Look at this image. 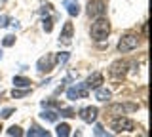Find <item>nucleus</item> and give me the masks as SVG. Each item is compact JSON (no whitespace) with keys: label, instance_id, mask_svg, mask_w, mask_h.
<instances>
[{"label":"nucleus","instance_id":"19","mask_svg":"<svg viewBox=\"0 0 152 137\" xmlns=\"http://www.w3.org/2000/svg\"><path fill=\"white\" fill-rule=\"evenodd\" d=\"M69 57H70V53H69V51H61L59 55H55V63H61V65H65L66 61H69Z\"/></svg>","mask_w":152,"mask_h":137},{"label":"nucleus","instance_id":"8","mask_svg":"<svg viewBox=\"0 0 152 137\" xmlns=\"http://www.w3.org/2000/svg\"><path fill=\"white\" fill-rule=\"evenodd\" d=\"M97 114H99L97 107H84V108H80V112H78V116L82 118L84 122H88V124H91V122L97 120Z\"/></svg>","mask_w":152,"mask_h":137},{"label":"nucleus","instance_id":"7","mask_svg":"<svg viewBox=\"0 0 152 137\" xmlns=\"http://www.w3.org/2000/svg\"><path fill=\"white\" fill-rule=\"evenodd\" d=\"M127 67H129V63L127 61H122V59H118V61H114V63L110 65V76H114V78H122L124 74L127 73Z\"/></svg>","mask_w":152,"mask_h":137},{"label":"nucleus","instance_id":"13","mask_svg":"<svg viewBox=\"0 0 152 137\" xmlns=\"http://www.w3.org/2000/svg\"><path fill=\"white\" fill-rule=\"evenodd\" d=\"M31 80L25 78V76H13V86L15 88H23V89H27V88H31Z\"/></svg>","mask_w":152,"mask_h":137},{"label":"nucleus","instance_id":"18","mask_svg":"<svg viewBox=\"0 0 152 137\" xmlns=\"http://www.w3.org/2000/svg\"><path fill=\"white\" fill-rule=\"evenodd\" d=\"M8 135H10V137H23V130H21L19 126H12V127L8 130Z\"/></svg>","mask_w":152,"mask_h":137},{"label":"nucleus","instance_id":"16","mask_svg":"<svg viewBox=\"0 0 152 137\" xmlns=\"http://www.w3.org/2000/svg\"><path fill=\"white\" fill-rule=\"evenodd\" d=\"M44 120H50V122H57V118H59V114H57L55 111H50V108H46V111H42L40 114Z\"/></svg>","mask_w":152,"mask_h":137},{"label":"nucleus","instance_id":"26","mask_svg":"<svg viewBox=\"0 0 152 137\" xmlns=\"http://www.w3.org/2000/svg\"><path fill=\"white\" fill-rule=\"evenodd\" d=\"M8 21H10V17L8 15H2V17H0V27H6Z\"/></svg>","mask_w":152,"mask_h":137},{"label":"nucleus","instance_id":"12","mask_svg":"<svg viewBox=\"0 0 152 137\" xmlns=\"http://www.w3.org/2000/svg\"><path fill=\"white\" fill-rule=\"evenodd\" d=\"M112 97V93H110V89H107V88H97L95 89V99H97V101H108V99Z\"/></svg>","mask_w":152,"mask_h":137},{"label":"nucleus","instance_id":"29","mask_svg":"<svg viewBox=\"0 0 152 137\" xmlns=\"http://www.w3.org/2000/svg\"><path fill=\"white\" fill-rule=\"evenodd\" d=\"M141 137H146V133H142V135H141Z\"/></svg>","mask_w":152,"mask_h":137},{"label":"nucleus","instance_id":"2","mask_svg":"<svg viewBox=\"0 0 152 137\" xmlns=\"http://www.w3.org/2000/svg\"><path fill=\"white\" fill-rule=\"evenodd\" d=\"M137 46H139V36L135 34V32H127V34H124L120 42H118V51L120 53H127V51L135 50Z\"/></svg>","mask_w":152,"mask_h":137},{"label":"nucleus","instance_id":"21","mask_svg":"<svg viewBox=\"0 0 152 137\" xmlns=\"http://www.w3.org/2000/svg\"><path fill=\"white\" fill-rule=\"evenodd\" d=\"M57 114H61V116H65V118H72L74 116V108H59Z\"/></svg>","mask_w":152,"mask_h":137},{"label":"nucleus","instance_id":"25","mask_svg":"<svg viewBox=\"0 0 152 137\" xmlns=\"http://www.w3.org/2000/svg\"><path fill=\"white\" fill-rule=\"evenodd\" d=\"M12 114H13V108H4V111L0 112V116H2V118H10Z\"/></svg>","mask_w":152,"mask_h":137},{"label":"nucleus","instance_id":"20","mask_svg":"<svg viewBox=\"0 0 152 137\" xmlns=\"http://www.w3.org/2000/svg\"><path fill=\"white\" fill-rule=\"evenodd\" d=\"M28 89H31V88H27V89H13V92H12V97L13 99H17V97H25L27 95V93H28Z\"/></svg>","mask_w":152,"mask_h":137},{"label":"nucleus","instance_id":"24","mask_svg":"<svg viewBox=\"0 0 152 137\" xmlns=\"http://www.w3.org/2000/svg\"><path fill=\"white\" fill-rule=\"evenodd\" d=\"M36 126V124H34ZM36 137H51V133L48 130H42L40 126H36Z\"/></svg>","mask_w":152,"mask_h":137},{"label":"nucleus","instance_id":"28","mask_svg":"<svg viewBox=\"0 0 152 137\" xmlns=\"http://www.w3.org/2000/svg\"><path fill=\"white\" fill-rule=\"evenodd\" d=\"M74 137H82V133H80V131H76V133H74Z\"/></svg>","mask_w":152,"mask_h":137},{"label":"nucleus","instance_id":"23","mask_svg":"<svg viewBox=\"0 0 152 137\" xmlns=\"http://www.w3.org/2000/svg\"><path fill=\"white\" fill-rule=\"evenodd\" d=\"M42 27H44L46 32H51V29H53V21H51V17H46V19H44V25H42Z\"/></svg>","mask_w":152,"mask_h":137},{"label":"nucleus","instance_id":"4","mask_svg":"<svg viewBox=\"0 0 152 137\" xmlns=\"http://www.w3.org/2000/svg\"><path fill=\"white\" fill-rule=\"evenodd\" d=\"M104 12H107V4L103 0H89L88 4V15L89 17H104Z\"/></svg>","mask_w":152,"mask_h":137},{"label":"nucleus","instance_id":"11","mask_svg":"<svg viewBox=\"0 0 152 137\" xmlns=\"http://www.w3.org/2000/svg\"><path fill=\"white\" fill-rule=\"evenodd\" d=\"M72 23L66 21L63 31H61V36H59V42H63V44H70V38H72Z\"/></svg>","mask_w":152,"mask_h":137},{"label":"nucleus","instance_id":"5","mask_svg":"<svg viewBox=\"0 0 152 137\" xmlns=\"http://www.w3.org/2000/svg\"><path fill=\"white\" fill-rule=\"evenodd\" d=\"M137 108H139V105H133V103H126V105L116 103V105H110V107H108V112H110L114 118H118V116H124L127 111H137Z\"/></svg>","mask_w":152,"mask_h":137},{"label":"nucleus","instance_id":"17","mask_svg":"<svg viewBox=\"0 0 152 137\" xmlns=\"http://www.w3.org/2000/svg\"><path fill=\"white\" fill-rule=\"evenodd\" d=\"M93 133H95V137H114L112 133H108V131H104V127H103L101 124H97V126H95Z\"/></svg>","mask_w":152,"mask_h":137},{"label":"nucleus","instance_id":"1","mask_svg":"<svg viewBox=\"0 0 152 137\" xmlns=\"http://www.w3.org/2000/svg\"><path fill=\"white\" fill-rule=\"evenodd\" d=\"M110 34V23L107 17H97L91 25V38L95 42H103L107 40V36Z\"/></svg>","mask_w":152,"mask_h":137},{"label":"nucleus","instance_id":"6","mask_svg":"<svg viewBox=\"0 0 152 137\" xmlns=\"http://www.w3.org/2000/svg\"><path fill=\"white\" fill-rule=\"evenodd\" d=\"M53 65H55V55L53 53H46L44 57L38 59L36 69H38V73H50V70L53 69Z\"/></svg>","mask_w":152,"mask_h":137},{"label":"nucleus","instance_id":"15","mask_svg":"<svg viewBox=\"0 0 152 137\" xmlns=\"http://www.w3.org/2000/svg\"><path fill=\"white\" fill-rule=\"evenodd\" d=\"M65 8H66V12H69V15H78L80 13V6H78V2H65Z\"/></svg>","mask_w":152,"mask_h":137},{"label":"nucleus","instance_id":"14","mask_svg":"<svg viewBox=\"0 0 152 137\" xmlns=\"http://www.w3.org/2000/svg\"><path fill=\"white\" fill-rule=\"evenodd\" d=\"M55 133H57V137H69L70 135V126L69 124H59L55 127Z\"/></svg>","mask_w":152,"mask_h":137},{"label":"nucleus","instance_id":"10","mask_svg":"<svg viewBox=\"0 0 152 137\" xmlns=\"http://www.w3.org/2000/svg\"><path fill=\"white\" fill-rule=\"evenodd\" d=\"M101 84H103V74L93 73V74L88 76V80L84 82V86H86V89H97V88H101Z\"/></svg>","mask_w":152,"mask_h":137},{"label":"nucleus","instance_id":"9","mask_svg":"<svg viewBox=\"0 0 152 137\" xmlns=\"http://www.w3.org/2000/svg\"><path fill=\"white\" fill-rule=\"evenodd\" d=\"M66 97L69 99H82V97H88V89H86L84 84H76V86L69 88V92H66Z\"/></svg>","mask_w":152,"mask_h":137},{"label":"nucleus","instance_id":"30","mask_svg":"<svg viewBox=\"0 0 152 137\" xmlns=\"http://www.w3.org/2000/svg\"><path fill=\"white\" fill-rule=\"evenodd\" d=\"M0 59H2V51H0Z\"/></svg>","mask_w":152,"mask_h":137},{"label":"nucleus","instance_id":"32","mask_svg":"<svg viewBox=\"0 0 152 137\" xmlns=\"http://www.w3.org/2000/svg\"><path fill=\"white\" fill-rule=\"evenodd\" d=\"M0 97H2V93H0Z\"/></svg>","mask_w":152,"mask_h":137},{"label":"nucleus","instance_id":"3","mask_svg":"<svg viewBox=\"0 0 152 137\" xmlns=\"http://www.w3.org/2000/svg\"><path fill=\"white\" fill-rule=\"evenodd\" d=\"M110 127L114 131H118V133H120V131H133L135 130V122L127 116H118L110 122Z\"/></svg>","mask_w":152,"mask_h":137},{"label":"nucleus","instance_id":"31","mask_svg":"<svg viewBox=\"0 0 152 137\" xmlns=\"http://www.w3.org/2000/svg\"><path fill=\"white\" fill-rule=\"evenodd\" d=\"M2 2H6V0H2Z\"/></svg>","mask_w":152,"mask_h":137},{"label":"nucleus","instance_id":"33","mask_svg":"<svg viewBox=\"0 0 152 137\" xmlns=\"http://www.w3.org/2000/svg\"><path fill=\"white\" fill-rule=\"evenodd\" d=\"M0 130H2V126H0Z\"/></svg>","mask_w":152,"mask_h":137},{"label":"nucleus","instance_id":"27","mask_svg":"<svg viewBox=\"0 0 152 137\" xmlns=\"http://www.w3.org/2000/svg\"><path fill=\"white\" fill-rule=\"evenodd\" d=\"M27 137H36V126H32L31 130H28V133H27Z\"/></svg>","mask_w":152,"mask_h":137},{"label":"nucleus","instance_id":"22","mask_svg":"<svg viewBox=\"0 0 152 137\" xmlns=\"http://www.w3.org/2000/svg\"><path fill=\"white\" fill-rule=\"evenodd\" d=\"M2 44L6 46V48H10V46H13V44H15V36H13V34H8V36H4Z\"/></svg>","mask_w":152,"mask_h":137}]
</instances>
